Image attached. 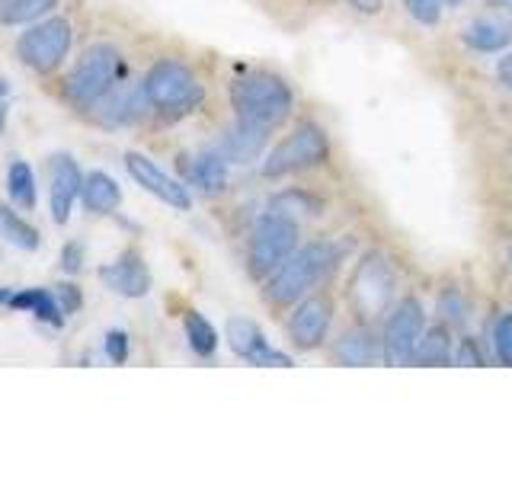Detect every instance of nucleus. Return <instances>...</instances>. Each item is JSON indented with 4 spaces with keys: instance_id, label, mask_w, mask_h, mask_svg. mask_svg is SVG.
Masks as SVG:
<instances>
[{
    "instance_id": "f257e3e1",
    "label": "nucleus",
    "mask_w": 512,
    "mask_h": 480,
    "mask_svg": "<svg viewBox=\"0 0 512 480\" xmlns=\"http://www.w3.org/2000/svg\"><path fill=\"white\" fill-rule=\"evenodd\" d=\"M340 260H343V247L330 244V240H314V244L295 250L272 276H266L263 285L266 301L276 304V308H288V304L301 301L311 288H317L340 266Z\"/></svg>"
},
{
    "instance_id": "f03ea898",
    "label": "nucleus",
    "mask_w": 512,
    "mask_h": 480,
    "mask_svg": "<svg viewBox=\"0 0 512 480\" xmlns=\"http://www.w3.org/2000/svg\"><path fill=\"white\" fill-rule=\"evenodd\" d=\"M231 103L237 112V122H247V125L272 132V128L282 125L288 116H292L295 93L282 77L256 71V74H244V77L234 80Z\"/></svg>"
},
{
    "instance_id": "7ed1b4c3",
    "label": "nucleus",
    "mask_w": 512,
    "mask_h": 480,
    "mask_svg": "<svg viewBox=\"0 0 512 480\" xmlns=\"http://www.w3.org/2000/svg\"><path fill=\"white\" fill-rule=\"evenodd\" d=\"M122 74V55L112 45H90L84 55H80L77 68L64 80V96L74 106H93L96 100L119 84Z\"/></svg>"
},
{
    "instance_id": "20e7f679",
    "label": "nucleus",
    "mask_w": 512,
    "mask_h": 480,
    "mask_svg": "<svg viewBox=\"0 0 512 480\" xmlns=\"http://www.w3.org/2000/svg\"><path fill=\"white\" fill-rule=\"evenodd\" d=\"M144 96L148 103L170 116H183V112L196 109L202 103V84L183 61H157L154 68L144 74Z\"/></svg>"
},
{
    "instance_id": "39448f33",
    "label": "nucleus",
    "mask_w": 512,
    "mask_h": 480,
    "mask_svg": "<svg viewBox=\"0 0 512 480\" xmlns=\"http://www.w3.org/2000/svg\"><path fill=\"white\" fill-rule=\"evenodd\" d=\"M327 157H330V141L324 135V128L304 122L269 151V157L263 160V176L266 180H279V176L327 164Z\"/></svg>"
},
{
    "instance_id": "423d86ee",
    "label": "nucleus",
    "mask_w": 512,
    "mask_h": 480,
    "mask_svg": "<svg viewBox=\"0 0 512 480\" xmlns=\"http://www.w3.org/2000/svg\"><path fill=\"white\" fill-rule=\"evenodd\" d=\"M298 250V224L295 218L266 212L250 234V272L256 279L272 276L288 256Z\"/></svg>"
},
{
    "instance_id": "0eeeda50",
    "label": "nucleus",
    "mask_w": 512,
    "mask_h": 480,
    "mask_svg": "<svg viewBox=\"0 0 512 480\" xmlns=\"http://www.w3.org/2000/svg\"><path fill=\"white\" fill-rule=\"evenodd\" d=\"M349 298L362 324H372V320L388 314L391 298H394V269L381 253L362 256V263L352 272Z\"/></svg>"
},
{
    "instance_id": "6e6552de",
    "label": "nucleus",
    "mask_w": 512,
    "mask_h": 480,
    "mask_svg": "<svg viewBox=\"0 0 512 480\" xmlns=\"http://www.w3.org/2000/svg\"><path fill=\"white\" fill-rule=\"evenodd\" d=\"M71 39H74L71 23L64 20V16H52V20L36 23L16 39V55H20V61L26 64V68L48 74L68 58Z\"/></svg>"
},
{
    "instance_id": "1a4fd4ad",
    "label": "nucleus",
    "mask_w": 512,
    "mask_h": 480,
    "mask_svg": "<svg viewBox=\"0 0 512 480\" xmlns=\"http://www.w3.org/2000/svg\"><path fill=\"white\" fill-rule=\"evenodd\" d=\"M426 333V314L423 304L416 298L397 301V308L391 311L388 324H384V359L394 365H410L413 352L420 346Z\"/></svg>"
},
{
    "instance_id": "9d476101",
    "label": "nucleus",
    "mask_w": 512,
    "mask_h": 480,
    "mask_svg": "<svg viewBox=\"0 0 512 480\" xmlns=\"http://www.w3.org/2000/svg\"><path fill=\"white\" fill-rule=\"evenodd\" d=\"M125 170H128V176H132L138 186H144V189L151 192V196H157L160 202H167L170 208H176V212H189V208H192L189 189L180 180H173L170 173L160 170L154 160H148L144 154L128 151L125 154Z\"/></svg>"
},
{
    "instance_id": "9b49d317",
    "label": "nucleus",
    "mask_w": 512,
    "mask_h": 480,
    "mask_svg": "<svg viewBox=\"0 0 512 480\" xmlns=\"http://www.w3.org/2000/svg\"><path fill=\"white\" fill-rule=\"evenodd\" d=\"M330 324H333V298L317 292L295 308L292 320H288V336H292V343L298 349H317L327 340Z\"/></svg>"
},
{
    "instance_id": "f8f14e48",
    "label": "nucleus",
    "mask_w": 512,
    "mask_h": 480,
    "mask_svg": "<svg viewBox=\"0 0 512 480\" xmlns=\"http://www.w3.org/2000/svg\"><path fill=\"white\" fill-rule=\"evenodd\" d=\"M84 192V173L71 154H55L48 160V208L58 224H68L77 196Z\"/></svg>"
},
{
    "instance_id": "ddd939ff",
    "label": "nucleus",
    "mask_w": 512,
    "mask_h": 480,
    "mask_svg": "<svg viewBox=\"0 0 512 480\" xmlns=\"http://www.w3.org/2000/svg\"><path fill=\"white\" fill-rule=\"evenodd\" d=\"M100 279L122 298H144L151 292V272H148V266H144V260L135 250H128V253L119 256L116 263L103 266Z\"/></svg>"
},
{
    "instance_id": "4468645a",
    "label": "nucleus",
    "mask_w": 512,
    "mask_h": 480,
    "mask_svg": "<svg viewBox=\"0 0 512 480\" xmlns=\"http://www.w3.org/2000/svg\"><path fill=\"white\" fill-rule=\"evenodd\" d=\"M148 96H144V87H125V84H116L103 100H96L93 109H96V119L103 125H132L144 116V109H148Z\"/></svg>"
},
{
    "instance_id": "2eb2a0df",
    "label": "nucleus",
    "mask_w": 512,
    "mask_h": 480,
    "mask_svg": "<svg viewBox=\"0 0 512 480\" xmlns=\"http://www.w3.org/2000/svg\"><path fill=\"white\" fill-rule=\"evenodd\" d=\"M266 138H269L266 128L237 122L231 132L221 138V154H224V160H228V164H250V160L260 157Z\"/></svg>"
},
{
    "instance_id": "dca6fc26",
    "label": "nucleus",
    "mask_w": 512,
    "mask_h": 480,
    "mask_svg": "<svg viewBox=\"0 0 512 480\" xmlns=\"http://www.w3.org/2000/svg\"><path fill=\"white\" fill-rule=\"evenodd\" d=\"M461 42L474 48V52H503V48L512 42V23L496 20V16H484V20H474L471 26H464Z\"/></svg>"
},
{
    "instance_id": "f3484780",
    "label": "nucleus",
    "mask_w": 512,
    "mask_h": 480,
    "mask_svg": "<svg viewBox=\"0 0 512 480\" xmlns=\"http://www.w3.org/2000/svg\"><path fill=\"white\" fill-rule=\"evenodd\" d=\"M80 202H84L93 215H112L122 205V189L109 173L93 170V173L84 176V192H80Z\"/></svg>"
},
{
    "instance_id": "a211bd4d",
    "label": "nucleus",
    "mask_w": 512,
    "mask_h": 480,
    "mask_svg": "<svg viewBox=\"0 0 512 480\" xmlns=\"http://www.w3.org/2000/svg\"><path fill=\"white\" fill-rule=\"evenodd\" d=\"M10 308L13 311H26L32 317H39L42 324H52V327H61L64 317H68L61 311L55 292H45V288H23V292H13L10 295Z\"/></svg>"
},
{
    "instance_id": "6ab92c4d",
    "label": "nucleus",
    "mask_w": 512,
    "mask_h": 480,
    "mask_svg": "<svg viewBox=\"0 0 512 480\" xmlns=\"http://www.w3.org/2000/svg\"><path fill=\"white\" fill-rule=\"evenodd\" d=\"M336 359H340L343 365H352V368L375 365V362L384 359V349L368 330H352V333L343 336L340 343H336Z\"/></svg>"
},
{
    "instance_id": "aec40b11",
    "label": "nucleus",
    "mask_w": 512,
    "mask_h": 480,
    "mask_svg": "<svg viewBox=\"0 0 512 480\" xmlns=\"http://www.w3.org/2000/svg\"><path fill=\"white\" fill-rule=\"evenodd\" d=\"M192 183H196L205 196H221L228 186V160L221 151H205L196 164H192Z\"/></svg>"
},
{
    "instance_id": "412c9836",
    "label": "nucleus",
    "mask_w": 512,
    "mask_h": 480,
    "mask_svg": "<svg viewBox=\"0 0 512 480\" xmlns=\"http://www.w3.org/2000/svg\"><path fill=\"white\" fill-rule=\"evenodd\" d=\"M448 359H452V333H448V327L439 324V327L426 330L420 346L413 352V362L416 365H445Z\"/></svg>"
},
{
    "instance_id": "4be33fe9",
    "label": "nucleus",
    "mask_w": 512,
    "mask_h": 480,
    "mask_svg": "<svg viewBox=\"0 0 512 480\" xmlns=\"http://www.w3.org/2000/svg\"><path fill=\"white\" fill-rule=\"evenodd\" d=\"M0 237L7 240V244L20 247V250H36L39 247V231L26 224L16 212H10L7 205H0Z\"/></svg>"
},
{
    "instance_id": "5701e85b",
    "label": "nucleus",
    "mask_w": 512,
    "mask_h": 480,
    "mask_svg": "<svg viewBox=\"0 0 512 480\" xmlns=\"http://www.w3.org/2000/svg\"><path fill=\"white\" fill-rule=\"evenodd\" d=\"M228 343H231V349L237 352V356L250 359L253 352L266 343V336H263L260 327L253 324V320H247V317H231L228 320Z\"/></svg>"
},
{
    "instance_id": "b1692460",
    "label": "nucleus",
    "mask_w": 512,
    "mask_h": 480,
    "mask_svg": "<svg viewBox=\"0 0 512 480\" xmlns=\"http://www.w3.org/2000/svg\"><path fill=\"white\" fill-rule=\"evenodd\" d=\"M7 192H10V199L20 208L36 205V176H32V167L26 164V160H13V164H10Z\"/></svg>"
},
{
    "instance_id": "393cba45",
    "label": "nucleus",
    "mask_w": 512,
    "mask_h": 480,
    "mask_svg": "<svg viewBox=\"0 0 512 480\" xmlns=\"http://www.w3.org/2000/svg\"><path fill=\"white\" fill-rule=\"evenodd\" d=\"M183 327H186V340L189 346L199 352V356H212L218 349V333L212 327V320H205L199 311H186L183 314Z\"/></svg>"
},
{
    "instance_id": "a878e982",
    "label": "nucleus",
    "mask_w": 512,
    "mask_h": 480,
    "mask_svg": "<svg viewBox=\"0 0 512 480\" xmlns=\"http://www.w3.org/2000/svg\"><path fill=\"white\" fill-rule=\"evenodd\" d=\"M320 208L324 202L314 199L311 192H301V189H292V192H279L276 199L269 202V212H279V215H288V218H311V215H320Z\"/></svg>"
},
{
    "instance_id": "bb28decb",
    "label": "nucleus",
    "mask_w": 512,
    "mask_h": 480,
    "mask_svg": "<svg viewBox=\"0 0 512 480\" xmlns=\"http://www.w3.org/2000/svg\"><path fill=\"white\" fill-rule=\"evenodd\" d=\"M58 0H7L0 7V20L7 26H26V23H36L39 16H45L52 10Z\"/></svg>"
},
{
    "instance_id": "cd10ccee",
    "label": "nucleus",
    "mask_w": 512,
    "mask_h": 480,
    "mask_svg": "<svg viewBox=\"0 0 512 480\" xmlns=\"http://www.w3.org/2000/svg\"><path fill=\"white\" fill-rule=\"evenodd\" d=\"M493 346L503 365H512V314H503L493 327Z\"/></svg>"
},
{
    "instance_id": "c85d7f7f",
    "label": "nucleus",
    "mask_w": 512,
    "mask_h": 480,
    "mask_svg": "<svg viewBox=\"0 0 512 480\" xmlns=\"http://www.w3.org/2000/svg\"><path fill=\"white\" fill-rule=\"evenodd\" d=\"M442 4L445 0H407V13L416 23L423 26H436L442 20Z\"/></svg>"
},
{
    "instance_id": "c756f323",
    "label": "nucleus",
    "mask_w": 512,
    "mask_h": 480,
    "mask_svg": "<svg viewBox=\"0 0 512 480\" xmlns=\"http://www.w3.org/2000/svg\"><path fill=\"white\" fill-rule=\"evenodd\" d=\"M439 317L445 320V327H458L464 320V301L458 292H448L439 298Z\"/></svg>"
},
{
    "instance_id": "7c9ffc66",
    "label": "nucleus",
    "mask_w": 512,
    "mask_h": 480,
    "mask_svg": "<svg viewBox=\"0 0 512 480\" xmlns=\"http://www.w3.org/2000/svg\"><path fill=\"white\" fill-rule=\"evenodd\" d=\"M103 349H106L109 362L122 365V362L128 359V333H122V330H109V333H106V340H103Z\"/></svg>"
},
{
    "instance_id": "2f4dec72",
    "label": "nucleus",
    "mask_w": 512,
    "mask_h": 480,
    "mask_svg": "<svg viewBox=\"0 0 512 480\" xmlns=\"http://www.w3.org/2000/svg\"><path fill=\"white\" fill-rule=\"evenodd\" d=\"M247 362H253V365H276V368H288V365H292V359H288L285 352L272 349L269 343H263L260 349H256V352H253V356H250Z\"/></svg>"
},
{
    "instance_id": "473e14b6",
    "label": "nucleus",
    "mask_w": 512,
    "mask_h": 480,
    "mask_svg": "<svg viewBox=\"0 0 512 480\" xmlns=\"http://www.w3.org/2000/svg\"><path fill=\"white\" fill-rule=\"evenodd\" d=\"M52 292H55V298H58V304H61V311H64V314H74V311L80 308V304H84V298H80V292H77L74 285H68V282L55 285Z\"/></svg>"
},
{
    "instance_id": "72a5a7b5",
    "label": "nucleus",
    "mask_w": 512,
    "mask_h": 480,
    "mask_svg": "<svg viewBox=\"0 0 512 480\" xmlns=\"http://www.w3.org/2000/svg\"><path fill=\"white\" fill-rule=\"evenodd\" d=\"M455 365H464V368H477L484 365V356H480V349L474 340H461L458 346V356H455Z\"/></svg>"
},
{
    "instance_id": "f704fd0d",
    "label": "nucleus",
    "mask_w": 512,
    "mask_h": 480,
    "mask_svg": "<svg viewBox=\"0 0 512 480\" xmlns=\"http://www.w3.org/2000/svg\"><path fill=\"white\" fill-rule=\"evenodd\" d=\"M61 266H64V272H71V276H74V272H80V266H84V263H80V260H84V250H80L77 244H68V247H64V256H61Z\"/></svg>"
},
{
    "instance_id": "c9c22d12",
    "label": "nucleus",
    "mask_w": 512,
    "mask_h": 480,
    "mask_svg": "<svg viewBox=\"0 0 512 480\" xmlns=\"http://www.w3.org/2000/svg\"><path fill=\"white\" fill-rule=\"evenodd\" d=\"M496 77H500V84L512 93V52L500 58V64H496Z\"/></svg>"
},
{
    "instance_id": "e433bc0d",
    "label": "nucleus",
    "mask_w": 512,
    "mask_h": 480,
    "mask_svg": "<svg viewBox=\"0 0 512 480\" xmlns=\"http://www.w3.org/2000/svg\"><path fill=\"white\" fill-rule=\"evenodd\" d=\"M349 4L356 7L359 13H368V16L381 10V0H349Z\"/></svg>"
},
{
    "instance_id": "4c0bfd02",
    "label": "nucleus",
    "mask_w": 512,
    "mask_h": 480,
    "mask_svg": "<svg viewBox=\"0 0 512 480\" xmlns=\"http://www.w3.org/2000/svg\"><path fill=\"white\" fill-rule=\"evenodd\" d=\"M4 128H7V103H4V96H0V135H4Z\"/></svg>"
},
{
    "instance_id": "58836bf2",
    "label": "nucleus",
    "mask_w": 512,
    "mask_h": 480,
    "mask_svg": "<svg viewBox=\"0 0 512 480\" xmlns=\"http://www.w3.org/2000/svg\"><path fill=\"white\" fill-rule=\"evenodd\" d=\"M10 295H13L10 288H0V304H10Z\"/></svg>"
},
{
    "instance_id": "ea45409f",
    "label": "nucleus",
    "mask_w": 512,
    "mask_h": 480,
    "mask_svg": "<svg viewBox=\"0 0 512 480\" xmlns=\"http://www.w3.org/2000/svg\"><path fill=\"white\" fill-rule=\"evenodd\" d=\"M10 93V87H7V80L4 77H0V96H7Z\"/></svg>"
},
{
    "instance_id": "a19ab883",
    "label": "nucleus",
    "mask_w": 512,
    "mask_h": 480,
    "mask_svg": "<svg viewBox=\"0 0 512 480\" xmlns=\"http://www.w3.org/2000/svg\"><path fill=\"white\" fill-rule=\"evenodd\" d=\"M490 4H493V7H503V10H506V4H509V0H490Z\"/></svg>"
},
{
    "instance_id": "79ce46f5",
    "label": "nucleus",
    "mask_w": 512,
    "mask_h": 480,
    "mask_svg": "<svg viewBox=\"0 0 512 480\" xmlns=\"http://www.w3.org/2000/svg\"><path fill=\"white\" fill-rule=\"evenodd\" d=\"M445 4H448V7H461V4H464V0H445Z\"/></svg>"
},
{
    "instance_id": "37998d69",
    "label": "nucleus",
    "mask_w": 512,
    "mask_h": 480,
    "mask_svg": "<svg viewBox=\"0 0 512 480\" xmlns=\"http://www.w3.org/2000/svg\"><path fill=\"white\" fill-rule=\"evenodd\" d=\"M4 4H7V0H0V7H4Z\"/></svg>"
},
{
    "instance_id": "c03bdc74",
    "label": "nucleus",
    "mask_w": 512,
    "mask_h": 480,
    "mask_svg": "<svg viewBox=\"0 0 512 480\" xmlns=\"http://www.w3.org/2000/svg\"><path fill=\"white\" fill-rule=\"evenodd\" d=\"M509 260H512V250H509Z\"/></svg>"
}]
</instances>
